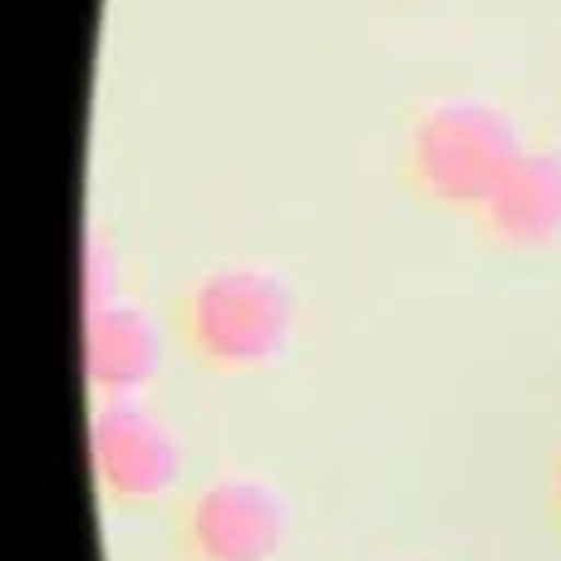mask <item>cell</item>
<instances>
[{
  "label": "cell",
  "instance_id": "cell-1",
  "mask_svg": "<svg viewBox=\"0 0 561 561\" xmlns=\"http://www.w3.org/2000/svg\"><path fill=\"white\" fill-rule=\"evenodd\" d=\"M537 138L523 114L488 89H438L399 124L394 183L419 213L473 217Z\"/></svg>",
  "mask_w": 561,
  "mask_h": 561
},
{
  "label": "cell",
  "instance_id": "cell-2",
  "mask_svg": "<svg viewBox=\"0 0 561 561\" xmlns=\"http://www.w3.org/2000/svg\"><path fill=\"white\" fill-rule=\"evenodd\" d=\"M173 350L207 379L276 369L300 335V290L272 262H213L168 296Z\"/></svg>",
  "mask_w": 561,
  "mask_h": 561
},
{
  "label": "cell",
  "instance_id": "cell-3",
  "mask_svg": "<svg viewBox=\"0 0 561 561\" xmlns=\"http://www.w3.org/2000/svg\"><path fill=\"white\" fill-rule=\"evenodd\" d=\"M296 542V503L256 468H213L168 507L173 561H280Z\"/></svg>",
  "mask_w": 561,
  "mask_h": 561
},
{
  "label": "cell",
  "instance_id": "cell-4",
  "mask_svg": "<svg viewBox=\"0 0 561 561\" xmlns=\"http://www.w3.org/2000/svg\"><path fill=\"white\" fill-rule=\"evenodd\" d=\"M89 473L108 513H158L187 488V438L153 394L89 399Z\"/></svg>",
  "mask_w": 561,
  "mask_h": 561
},
{
  "label": "cell",
  "instance_id": "cell-5",
  "mask_svg": "<svg viewBox=\"0 0 561 561\" xmlns=\"http://www.w3.org/2000/svg\"><path fill=\"white\" fill-rule=\"evenodd\" d=\"M173 330L168 316L158 320L153 306L134 290L84 306V389L89 399H138L153 394L168 365Z\"/></svg>",
  "mask_w": 561,
  "mask_h": 561
},
{
  "label": "cell",
  "instance_id": "cell-6",
  "mask_svg": "<svg viewBox=\"0 0 561 561\" xmlns=\"http://www.w3.org/2000/svg\"><path fill=\"white\" fill-rule=\"evenodd\" d=\"M468 237L497 256L561 247V144H533L493 197L468 217Z\"/></svg>",
  "mask_w": 561,
  "mask_h": 561
},
{
  "label": "cell",
  "instance_id": "cell-7",
  "mask_svg": "<svg viewBox=\"0 0 561 561\" xmlns=\"http://www.w3.org/2000/svg\"><path fill=\"white\" fill-rule=\"evenodd\" d=\"M124 290V256L108 242L99 227H89L84 237V306H99V300L118 296Z\"/></svg>",
  "mask_w": 561,
  "mask_h": 561
},
{
  "label": "cell",
  "instance_id": "cell-8",
  "mask_svg": "<svg viewBox=\"0 0 561 561\" xmlns=\"http://www.w3.org/2000/svg\"><path fill=\"white\" fill-rule=\"evenodd\" d=\"M542 517H547V527L561 537V438L547 448V458H542Z\"/></svg>",
  "mask_w": 561,
  "mask_h": 561
},
{
  "label": "cell",
  "instance_id": "cell-9",
  "mask_svg": "<svg viewBox=\"0 0 561 561\" xmlns=\"http://www.w3.org/2000/svg\"><path fill=\"white\" fill-rule=\"evenodd\" d=\"M379 561H438V557H379Z\"/></svg>",
  "mask_w": 561,
  "mask_h": 561
},
{
  "label": "cell",
  "instance_id": "cell-10",
  "mask_svg": "<svg viewBox=\"0 0 561 561\" xmlns=\"http://www.w3.org/2000/svg\"><path fill=\"white\" fill-rule=\"evenodd\" d=\"M404 5H424V0H404Z\"/></svg>",
  "mask_w": 561,
  "mask_h": 561
}]
</instances>
